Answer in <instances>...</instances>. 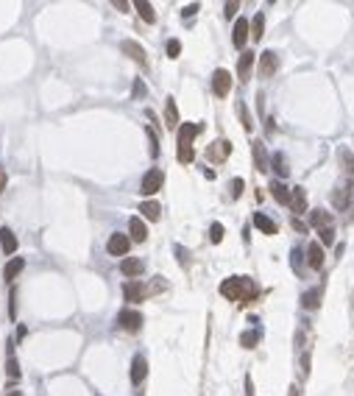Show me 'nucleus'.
<instances>
[{"instance_id":"nucleus-2","label":"nucleus","mask_w":354,"mask_h":396,"mask_svg":"<svg viewBox=\"0 0 354 396\" xmlns=\"http://www.w3.org/2000/svg\"><path fill=\"white\" fill-rule=\"evenodd\" d=\"M162 181H165V173L159 168H151L148 173L143 176V184H140V193H145V196H153V193L162 190Z\"/></svg>"},{"instance_id":"nucleus-32","label":"nucleus","mask_w":354,"mask_h":396,"mask_svg":"<svg viewBox=\"0 0 354 396\" xmlns=\"http://www.w3.org/2000/svg\"><path fill=\"white\" fill-rule=\"evenodd\" d=\"M237 115H240V123H243V128H246V131H251V128H254V123H251V115H249V109H246V103H243V100L237 103Z\"/></svg>"},{"instance_id":"nucleus-29","label":"nucleus","mask_w":354,"mask_h":396,"mask_svg":"<svg viewBox=\"0 0 354 396\" xmlns=\"http://www.w3.org/2000/svg\"><path fill=\"white\" fill-rule=\"evenodd\" d=\"M262 34H265V14L259 11L251 20V39H262Z\"/></svg>"},{"instance_id":"nucleus-24","label":"nucleus","mask_w":354,"mask_h":396,"mask_svg":"<svg viewBox=\"0 0 354 396\" xmlns=\"http://www.w3.org/2000/svg\"><path fill=\"white\" fill-rule=\"evenodd\" d=\"M254 226H257L259 232H265V234H276V223L270 221L268 215H262V212H257V215H254Z\"/></svg>"},{"instance_id":"nucleus-45","label":"nucleus","mask_w":354,"mask_h":396,"mask_svg":"<svg viewBox=\"0 0 354 396\" xmlns=\"http://www.w3.org/2000/svg\"><path fill=\"white\" fill-rule=\"evenodd\" d=\"M293 229H298V232H304V229H307V226H304V223H302V221H296V218H293Z\"/></svg>"},{"instance_id":"nucleus-3","label":"nucleus","mask_w":354,"mask_h":396,"mask_svg":"<svg viewBox=\"0 0 354 396\" xmlns=\"http://www.w3.org/2000/svg\"><path fill=\"white\" fill-rule=\"evenodd\" d=\"M212 92L217 98H226L232 92V75H229V70H215L212 73Z\"/></svg>"},{"instance_id":"nucleus-21","label":"nucleus","mask_w":354,"mask_h":396,"mask_svg":"<svg viewBox=\"0 0 354 396\" xmlns=\"http://www.w3.org/2000/svg\"><path fill=\"white\" fill-rule=\"evenodd\" d=\"M165 123H168V128L179 126V109H176V100L173 98L165 100Z\"/></svg>"},{"instance_id":"nucleus-9","label":"nucleus","mask_w":354,"mask_h":396,"mask_svg":"<svg viewBox=\"0 0 354 396\" xmlns=\"http://www.w3.org/2000/svg\"><path fill=\"white\" fill-rule=\"evenodd\" d=\"M229 153H232V143H226V140H217V143H212L209 148H206V156H209L212 162H223Z\"/></svg>"},{"instance_id":"nucleus-40","label":"nucleus","mask_w":354,"mask_h":396,"mask_svg":"<svg viewBox=\"0 0 354 396\" xmlns=\"http://www.w3.org/2000/svg\"><path fill=\"white\" fill-rule=\"evenodd\" d=\"M243 187H246L243 179H234V181H232V198H240V196H243Z\"/></svg>"},{"instance_id":"nucleus-26","label":"nucleus","mask_w":354,"mask_h":396,"mask_svg":"<svg viewBox=\"0 0 354 396\" xmlns=\"http://www.w3.org/2000/svg\"><path fill=\"white\" fill-rule=\"evenodd\" d=\"M270 193H274V198L279 201V204H285V206H290V196L293 193L287 190L285 184H282V181H274V184H270Z\"/></svg>"},{"instance_id":"nucleus-23","label":"nucleus","mask_w":354,"mask_h":396,"mask_svg":"<svg viewBox=\"0 0 354 396\" xmlns=\"http://www.w3.org/2000/svg\"><path fill=\"white\" fill-rule=\"evenodd\" d=\"M318 304H321V287H312V291H307L302 296L304 310H318Z\"/></svg>"},{"instance_id":"nucleus-30","label":"nucleus","mask_w":354,"mask_h":396,"mask_svg":"<svg viewBox=\"0 0 354 396\" xmlns=\"http://www.w3.org/2000/svg\"><path fill=\"white\" fill-rule=\"evenodd\" d=\"M270 165H274V170L285 179L287 173H290V168H287V159H285V153H274V159H270Z\"/></svg>"},{"instance_id":"nucleus-27","label":"nucleus","mask_w":354,"mask_h":396,"mask_svg":"<svg viewBox=\"0 0 354 396\" xmlns=\"http://www.w3.org/2000/svg\"><path fill=\"white\" fill-rule=\"evenodd\" d=\"M332 206L335 209H346V206H349V187H338V190L332 193Z\"/></svg>"},{"instance_id":"nucleus-38","label":"nucleus","mask_w":354,"mask_h":396,"mask_svg":"<svg viewBox=\"0 0 354 396\" xmlns=\"http://www.w3.org/2000/svg\"><path fill=\"white\" fill-rule=\"evenodd\" d=\"M176 156H179V162H193L196 151H193V148H179V151H176Z\"/></svg>"},{"instance_id":"nucleus-11","label":"nucleus","mask_w":354,"mask_h":396,"mask_svg":"<svg viewBox=\"0 0 354 396\" xmlns=\"http://www.w3.org/2000/svg\"><path fill=\"white\" fill-rule=\"evenodd\" d=\"M145 374H148V360H145L143 354H137V357L131 360V382L140 385V382L145 380Z\"/></svg>"},{"instance_id":"nucleus-10","label":"nucleus","mask_w":354,"mask_h":396,"mask_svg":"<svg viewBox=\"0 0 354 396\" xmlns=\"http://www.w3.org/2000/svg\"><path fill=\"white\" fill-rule=\"evenodd\" d=\"M254 56H257V53H251V50H243V53H240V62H237V75H240V81H249V78H251Z\"/></svg>"},{"instance_id":"nucleus-1","label":"nucleus","mask_w":354,"mask_h":396,"mask_svg":"<svg viewBox=\"0 0 354 396\" xmlns=\"http://www.w3.org/2000/svg\"><path fill=\"white\" fill-rule=\"evenodd\" d=\"M221 293L229 301H240V304H249V301L257 296V287L249 276H229V279L221 282Z\"/></svg>"},{"instance_id":"nucleus-37","label":"nucleus","mask_w":354,"mask_h":396,"mask_svg":"<svg viewBox=\"0 0 354 396\" xmlns=\"http://www.w3.org/2000/svg\"><path fill=\"white\" fill-rule=\"evenodd\" d=\"M148 143H151V156H159V140L153 128H148Z\"/></svg>"},{"instance_id":"nucleus-31","label":"nucleus","mask_w":354,"mask_h":396,"mask_svg":"<svg viewBox=\"0 0 354 396\" xmlns=\"http://www.w3.org/2000/svg\"><path fill=\"white\" fill-rule=\"evenodd\" d=\"M338 159H340V165H343L346 173H354V153L349 148H340L338 151Z\"/></svg>"},{"instance_id":"nucleus-12","label":"nucleus","mask_w":354,"mask_h":396,"mask_svg":"<svg viewBox=\"0 0 354 396\" xmlns=\"http://www.w3.org/2000/svg\"><path fill=\"white\" fill-rule=\"evenodd\" d=\"M22 268H25V259H22V257H11L9 262H6V268H3V279L6 282H14L17 276L22 274Z\"/></svg>"},{"instance_id":"nucleus-44","label":"nucleus","mask_w":354,"mask_h":396,"mask_svg":"<svg viewBox=\"0 0 354 396\" xmlns=\"http://www.w3.org/2000/svg\"><path fill=\"white\" fill-rule=\"evenodd\" d=\"M6 190V168H0V193Z\"/></svg>"},{"instance_id":"nucleus-36","label":"nucleus","mask_w":354,"mask_h":396,"mask_svg":"<svg viewBox=\"0 0 354 396\" xmlns=\"http://www.w3.org/2000/svg\"><path fill=\"white\" fill-rule=\"evenodd\" d=\"M318 234H321V243H323V246H329V243H335V229H332V226H326V229H321V232H318Z\"/></svg>"},{"instance_id":"nucleus-47","label":"nucleus","mask_w":354,"mask_h":396,"mask_svg":"<svg viewBox=\"0 0 354 396\" xmlns=\"http://www.w3.org/2000/svg\"><path fill=\"white\" fill-rule=\"evenodd\" d=\"M9 396H22V393H20V391H11V393H9Z\"/></svg>"},{"instance_id":"nucleus-35","label":"nucleus","mask_w":354,"mask_h":396,"mask_svg":"<svg viewBox=\"0 0 354 396\" xmlns=\"http://www.w3.org/2000/svg\"><path fill=\"white\" fill-rule=\"evenodd\" d=\"M6 371H9L11 380H17V377H20V365H17V360H14V357L6 360Z\"/></svg>"},{"instance_id":"nucleus-20","label":"nucleus","mask_w":354,"mask_h":396,"mask_svg":"<svg viewBox=\"0 0 354 396\" xmlns=\"http://www.w3.org/2000/svg\"><path fill=\"white\" fill-rule=\"evenodd\" d=\"M120 271H123V276H140V274H143V259L126 257V259L120 262Z\"/></svg>"},{"instance_id":"nucleus-4","label":"nucleus","mask_w":354,"mask_h":396,"mask_svg":"<svg viewBox=\"0 0 354 396\" xmlns=\"http://www.w3.org/2000/svg\"><path fill=\"white\" fill-rule=\"evenodd\" d=\"M128 248H131V237H126V234H112L109 243H106V251L112 254V257H126Z\"/></svg>"},{"instance_id":"nucleus-15","label":"nucleus","mask_w":354,"mask_h":396,"mask_svg":"<svg viewBox=\"0 0 354 396\" xmlns=\"http://www.w3.org/2000/svg\"><path fill=\"white\" fill-rule=\"evenodd\" d=\"M251 153H254V168L259 170V173H265L268 170V153H265V145L259 143H251Z\"/></svg>"},{"instance_id":"nucleus-25","label":"nucleus","mask_w":354,"mask_h":396,"mask_svg":"<svg viewBox=\"0 0 354 396\" xmlns=\"http://www.w3.org/2000/svg\"><path fill=\"white\" fill-rule=\"evenodd\" d=\"M140 212H143L148 221H159V218H162V206H159L156 201H143V204H140Z\"/></svg>"},{"instance_id":"nucleus-28","label":"nucleus","mask_w":354,"mask_h":396,"mask_svg":"<svg viewBox=\"0 0 354 396\" xmlns=\"http://www.w3.org/2000/svg\"><path fill=\"white\" fill-rule=\"evenodd\" d=\"M134 9L140 11V17H143L145 22H153V20H156V14H153V6L148 3V0H137V3H134Z\"/></svg>"},{"instance_id":"nucleus-7","label":"nucleus","mask_w":354,"mask_h":396,"mask_svg":"<svg viewBox=\"0 0 354 396\" xmlns=\"http://www.w3.org/2000/svg\"><path fill=\"white\" fill-rule=\"evenodd\" d=\"M117 324H120L126 332H137V329L143 327V315H140L137 310H123L120 315H117Z\"/></svg>"},{"instance_id":"nucleus-6","label":"nucleus","mask_w":354,"mask_h":396,"mask_svg":"<svg viewBox=\"0 0 354 396\" xmlns=\"http://www.w3.org/2000/svg\"><path fill=\"white\" fill-rule=\"evenodd\" d=\"M276 70H279V56H276L274 50H265L262 56H259V75H262V78H270Z\"/></svg>"},{"instance_id":"nucleus-22","label":"nucleus","mask_w":354,"mask_h":396,"mask_svg":"<svg viewBox=\"0 0 354 396\" xmlns=\"http://www.w3.org/2000/svg\"><path fill=\"white\" fill-rule=\"evenodd\" d=\"M0 248H3L6 254H14L17 251V237L11 229H0Z\"/></svg>"},{"instance_id":"nucleus-43","label":"nucleus","mask_w":354,"mask_h":396,"mask_svg":"<svg viewBox=\"0 0 354 396\" xmlns=\"http://www.w3.org/2000/svg\"><path fill=\"white\" fill-rule=\"evenodd\" d=\"M198 11V3H190V6H184V11H181V17H193Z\"/></svg>"},{"instance_id":"nucleus-39","label":"nucleus","mask_w":354,"mask_h":396,"mask_svg":"<svg viewBox=\"0 0 354 396\" xmlns=\"http://www.w3.org/2000/svg\"><path fill=\"white\" fill-rule=\"evenodd\" d=\"M179 53H181V42H179V39H170V42H168V56L176 59Z\"/></svg>"},{"instance_id":"nucleus-34","label":"nucleus","mask_w":354,"mask_h":396,"mask_svg":"<svg viewBox=\"0 0 354 396\" xmlns=\"http://www.w3.org/2000/svg\"><path fill=\"white\" fill-rule=\"evenodd\" d=\"M209 240H212V243H221V240H223V226H221V223H212V226H209Z\"/></svg>"},{"instance_id":"nucleus-13","label":"nucleus","mask_w":354,"mask_h":396,"mask_svg":"<svg viewBox=\"0 0 354 396\" xmlns=\"http://www.w3.org/2000/svg\"><path fill=\"white\" fill-rule=\"evenodd\" d=\"M123 296H126V301H143V296H145V287H143V282H137V279H128L126 285H123Z\"/></svg>"},{"instance_id":"nucleus-14","label":"nucleus","mask_w":354,"mask_h":396,"mask_svg":"<svg viewBox=\"0 0 354 396\" xmlns=\"http://www.w3.org/2000/svg\"><path fill=\"white\" fill-rule=\"evenodd\" d=\"M120 50H123V53H126V56H128V59H134V62L145 64V50H143V45L131 42V39H123V42H120Z\"/></svg>"},{"instance_id":"nucleus-42","label":"nucleus","mask_w":354,"mask_h":396,"mask_svg":"<svg viewBox=\"0 0 354 396\" xmlns=\"http://www.w3.org/2000/svg\"><path fill=\"white\" fill-rule=\"evenodd\" d=\"M237 9H240V3H226V6H223V14L234 17V14H237Z\"/></svg>"},{"instance_id":"nucleus-41","label":"nucleus","mask_w":354,"mask_h":396,"mask_svg":"<svg viewBox=\"0 0 354 396\" xmlns=\"http://www.w3.org/2000/svg\"><path fill=\"white\" fill-rule=\"evenodd\" d=\"M131 95H134V98H143V95H145V84H143V78H137V81H134Z\"/></svg>"},{"instance_id":"nucleus-8","label":"nucleus","mask_w":354,"mask_h":396,"mask_svg":"<svg viewBox=\"0 0 354 396\" xmlns=\"http://www.w3.org/2000/svg\"><path fill=\"white\" fill-rule=\"evenodd\" d=\"M201 134V126L198 123H184L179 126V148H193V140Z\"/></svg>"},{"instance_id":"nucleus-46","label":"nucleus","mask_w":354,"mask_h":396,"mask_svg":"<svg viewBox=\"0 0 354 396\" xmlns=\"http://www.w3.org/2000/svg\"><path fill=\"white\" fill-rule=\"evenodd\" d=\"M287 396H302V393H298V388L293 385V388H290V393H287Z\"/></svg>"},{"instance_id":"nucleus-18","label":"nucleus","mask_w":354,"mask_h":396,"mask_svg":"<svg viewBox=\"0 0 354 396\" xmlns=\"http://www.w3.org/2000/svg\"><path fill=\"white\" fill-rule=\"evenodd\" d=\"M290 209L296 212V215H302V212H307V190L304 187H296L290 196Z\"/></svg>"},{"instance_id":"nucleus-17","label":"nucleus","mask_w":354,"mask_h":396,"mask_svg":"<svg viewBox=\"0 0 354 396\" xmlns=\"http://www.w3.org/2000/svg\"><path fill=\"white\" fill-rule=\"evenodd\" d=\"M128 232H131L134 243H145V240H148V226H145L140 218H131V221H128Z\"/></svg>"},{"instance_id":"nucleus-19","label":"nucleus","mask_w":354,"mask_h":396,"mask_svg":"<svg viewBox=\"0 0 354 396\" xmlns=\"http://www.w3.org/2000/svg\"><path fill=\"white\" fill-rule=\"evenodd\" d=\"M310 226H315L318 232H321V229L332 226V215H329V212H323V209H312L310 212Z\"/></svg>"},{"instance_id":"nucleus-5","label":"nucleus","mask_w":354,"mask_h":396,"mask_svg":"<svg viewBox=\"0 0 354 396\" xmlns=\"http://www.w3.org/2000/svg\"><path fill=\"white\" fill-rule=\"evenodd\" d=\"M249 31H251V22L240 17V20L234 22V31H232V42H234V48H240V50L246 48V42H249V37H251Z\"/></svg>"},{"instance_id":"nucleus-16","label":"nucleus","mask_w":354,"mask_h":396,"mask_svg":"<svg viewBox=\"0 0 354 396\" xmlns=\"http://www.w3.org/2000/svg\"><path fill=\"white\" fill-rule=\"evenodd\" d=\"M307 262H310L312 271H321L323 268V248L318 243H310L307 246Z\"/></svg>"},{"instance_id":"nucleus-33","label":"nucleus","mask_w":354,"mask_h":396,"mask_svg":"<svg viewBox=\"0 0 354 396\" xmlns=\"http://www.w3.org/2000/svg\"><path fill=\"white\" fill-rule=\"evenodd\" d=\"M257 340H259V332H243V335H240V346H243V349H254V346H257Z\"/></svg>"}]
</instances>
